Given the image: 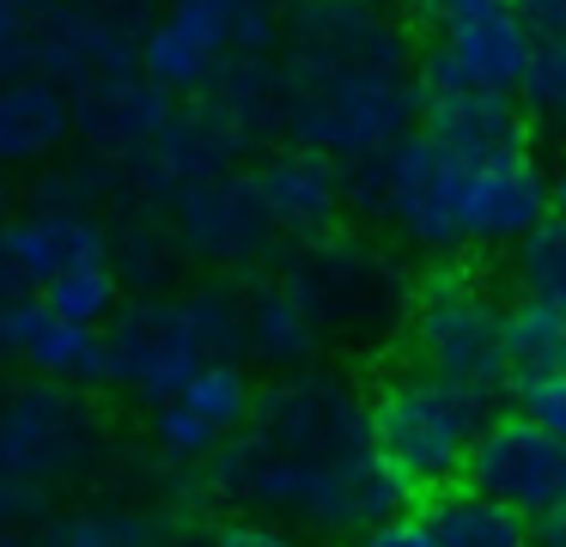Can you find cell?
<instances>
[{"label": "cell", "instance_id": "obj_14", "mask_svg": "<svg viewBox=\"0 0 566 547\" xmlns=\"http://www.w3.org/2000/svg\"><path fill=\"white\" fill-rule=\"evenodd\" d=\"M536 219H548V170L524 152L475 158L463 170V250L505 243L512 250Z\"/></svg>", "mask_w": 566, "mask_h": 547}, {"label": "cell", "instance_id": "obj_11", "mask_svg": "<svg viewBox=\"0 0 566 547\" xmlns=\"http://www.w3.org/2000/svg\"><path fill=\"white\" fill-rule=\"evenodd\" d=\"M530 43L536 36L517 24V12L505 0L463 24H444V31H432V49L415 61L420 97H439V92H505L512 97L517 73L530 61Z\"/></svg>", "mask_w": 566, "mask_h": 547}, {"label": "cell", "instance_id": "obj_34", "mask_svg": "<svg viewBox=\"0 0 566 547\" xmlns=\"http://www.w3.org/2000/svg\"><path fill=\"white\" fill-rule=\"evenodd\" d=\"M548 219H560V225H566V165L548 177Z\"/></svg>", "mask_w": 566, "mask_h": 547}, {"label": "cell", "instance_id": "obj_9", "mask_svg": "<svg viewBox=\"0 0 566 547\" xmlns=\"http://www.w3.org/2000/svg\"><path fill=\"white\" fill-rule=\"evenodd\" d=\"M98 425L92 408L62 383H38L0 401V481L7 486H38L55 474H74L92 462Z\"/></svg>", "mask_w": 566, "mask_h": 547}, {"label": "cell", "instance_id": "obj_12", "mask_svg": "<svg viewBox=\"0 0 566 547\" xmlns=\"http://www.w3.org/2000/svg\"><path fill=\"white\" fill-rule=\"evenodd\" d=\"M171 109H177V97L165 85H153L140 67H116L74 92V134L92 146L98 177H116V170H128L159 140Z\"/></svg>", "mask_w": 566, "mask_h": 547}, {"label": "cell", "instance_id": "obj_19", "mask_svg": "<svg viewBox=\"0 0 566 547\" xmlns=\"http://www.w3.org/2000/svg\"><path fill=\"white\" fill-rule=\"evenodd\" d=\"M420 523H427L432 547H536L530 517H517L512 505L475 493V486H439Z\"/></svg>", "mask_w": 566, "mask_h": 547}, {"label": "cell", "instance_id": "obj_28", "mask_svg": "<svg viewBox=\"0 0 566 547\" xmlns=\"http://www.w3.org/2000/svg\"><path fill=\"white\" fill-rule=\"evenodd\" d=\"M38 36H43V19H31V12L0 0V80L38 67Z\"/></svg>", "mask_w": 566, "mask_h": 547}, {"label": "cell", "instance_id": "obj_13", "mask_svg": "<svg viewBox=\"0 0 566 547\" xmlns=\"http://www.w3.org/2000/svg\"><path fill=\"white\" fill-rule=\"evenodd\" d=\"M171 238L177 250L201 255V262H220V267H238V262H256L262 250L274 243V225L256 201V182L250 170H220V177L196 182L171 201Z\"/></svg>", "mask_w": 566, "mask_h": 547}, {"label": "cell", "instance_id": "obj_29", "mask_svg": "<svg viewBox=\"0 0 566 547\" xmlns=\"http://www.w3.org/2000/svg\"><path fill=\"white\" fill-rule=\"evenodd\" d=\"M201 547H298V535L281 529V523H269V517L238 511V517L220 523V529H208V541H201Z\"/></svg>", "mask_w": 566, "mask_h": 547}, {"label": "cell", "instance_id": "obj_18", "mask_svg": "<svg viewBox=\"0 0 566 547\" xmlns=\"http://www.w3.org/2000/svg\"><path fill=\"white\" fill-rule=\"evenodd\" d=\"M238 328H244V347L256 353L262 365H281V371H298V365L317 359L323 328L317 316L305 311L293 286H256L250 298H238Z\"/></svg>", "mask_w": 566, "mask_h": 547}, {"label": "cell", "instance_id": "obj_17", "mask_svg": "<svg viewBox=\"0 0 566 547\" xmlns=\"http://www.w3.org/2000/svg\"><path fill=\"white\" fill-rule=\"evenodd\" d=\"M420 134L451 158H500L530 146V122L505 92H439L420 97Z\"/></svg>", "mask_w": 566, "mask_h": 547}, {"label": "cell", "instance_id": "obj_10", "mask_svg": "<svg viewBox=\"0 0 566 547\" xmlns=\"http://www.w3.org/2000/svg\"><path fill=\"white\" fill-rule=\"evenodd\" d=\"M463 486L512 505L517 517H536L566 493V444L524 413H488V425L469 444Z\"/></svg>", "mask_w": 566, "mask_h": 547}, {"label": "cell", "instance_id": "obj_7", "mask_svg": "<svg viewBox=\"0 0 566 547\" xmlns=\"http://www.w3.org/2000/svg\"><path fill=\"white\" fill-rule=\"evenodd\" d=\"M92 177L50 182L38 207L0 219V298H38L55 274L80 262H111V225L92 213Z\"/></svg>", "mask_w": 566, "mask_h": 547}, {"label": "cell", "instance_id": "obj_6", "mask_svg": "<svg viewBox=\"0 0 566 547\" xmlns=\"http://www.w3.org/2000/svg\"><path fill=\"white\" fill-rule=\"evenodd\" d=\"M408 347L415 365L469 383L481 396H505V347H500V304L481 292V280L439 267L427 286L408 298Z\"/></svg>", "mask_w": 566, "mask_h": 547}, {"label": "cell", "instance_id": "obj_2", "mask_svg": "<svg viewBox=\"0 0 566 547\" xmlns=\"http://www.w3.org/2000/svg\"><path fill=\"white\" fill-rule=\"evenodd\" d=\"M420 116L415 36L384 0H298L274 24V128L359 165Z\"/></svg>", "mask_w": 566, "mask_h": 547}, {"label": "cell", "instance_id": "obj_27", "mask_svg": "<svg viewBox=\"0 0 566 547\" xmlns=\"http://www.w3.org/2000/svg\"><path fill=\"white\" fill-rule=\"evenodd\" d=\"M153 444H159V456H171V462H208L226 438L213 432L208 420H196V413L171 396V401L153 408Z\"/></svg>", "mask_w": 566, "mask_h": 547}, {"label": "cell", "instance_id": "obj_36", "mask_svg": "<svg viewBox=\"0 0 566 547\" xmlns=\"http://www.w3.org/2000/svg\"><path fill=\"white\" fill-rule=\"evenodd\" d=\"M135 7H140V0H135Z\"/></svg>", "mask_w": 566, "mask_h": 547}, {"label": "cell", "instance_id": "obj_23", "mask_svg": "<svg viewBox=\"0 0 566 547\" xmlns=\"http://www.w3.org/2000/svg\"><path fill=\"white\" fill-rule=\"evenodd\" d=\"M512 286L524 292V298L566 304V225L560 219H536V225L512 243Z\"/></svg>", "mask_w": 566, "mask_h": 547}, {"label": "cell", "instance_id": "obj_31", "mask_svg": "<svg viewBox=\"0 0 566 547\" xmlns=\"http://www.w3.org/2000/svg\"><path fill=\"white\" fill-rule=\"evenodd\" d=\"M536 43H566V0H505Z\"/></svg>", "mask_w": 566, "mask_h": 547}, {"label": "cell", "instance_id": "obj_24", "mask_svg": "<svg viewBox=\"0 0 566 547\" xmlns=\"http://www.w3.org/2000/svg\"><path fill=\"white\" fill-rule=\"evenodd\" d=\"M38 298L50 304L55 316H67V323L98 328L104 316L123 304V280H116V262H80V267H67V274H55Z\"/></svg>", "mask_w": 566, "mask_h": 547}, {"label": "cell", "instance_id": "obj_16", "mask_svg": "<svg viewBox=\"0 0 566 547\" xmlns=\"http://www.w3.org/2000/svg\"><path fill=\"white\" fill-rule=\"evenodd\" d=\"M67 140H74V92L55 73L31 67L0 80V165L38 170L62 158Z\"/></svg>", "mask_w": 566, "mask_h": 547}, {"label": "cell", "instance_id": "obj_25", "mask_svg": "<svg viewBox=\"0 0 566 547\" xmlns=\"http://www.w3.org/2000/svg\"><path fill=\"white\" fill-rule=\"evenodd\" d=\"M512 104L524 109V122L566 134V43H530V61L512 85Z\"/></svg>", "mask_w": 566, "mask_h": 547}, {"label": "cell", "instance_id": "obj_35", "mask_svg": "<svg viewBox=\"0 0 566 547\" xmlns=\"http://www.w3.org/2000/svg\"><path fill=\"white\" fill-rule=\"evenodd\" d=\"M0 219H7V213H0Z\"/></svg>", "mask_w": 566, "mask_h": 547}, {"label": "cell", "instance_id": "obj_26", "mask_svg": "<svg viewBox=\"0 0 566 547\" xmlns=\"http://www.w3.org/2000/svg\"><path fill=\"white\" fill-rule=\"evenodd\" d=\"M505 396H512V413L536 420L548 438L566 444V365H548V371H512L505 377Z\"/></svg>", "mask_w": 566, "mask_h": 547}, {"label": "cell", "instance_id": "obj_30", "mask_svg": "<svg viewBox=\"0 0 566 547\" xmlns=\"http://www.w3.org/2000/svg\"><path fill=\"white\" fill-rule=\"evenodd\" d=\"M354 547H432V535L415 511H390V517H378L371 529H359Z\"/></svg>", "mask_w": 566, "mask_h": 547}, {"label": "cell", "instance_id": "obj_5", "mask_svg": "<svg viewBox=\"0 0 566 547\" xmlns=\"http://www.w3.org/2000/svg\"><path fill=\"white\" fill-rule=\"evenodd\" d=\"M274 0H165L135 36V67L171 97H201L226 67L274 49Z\"/></svg>", "mask_w": 566, "mask_h": 547}, {"label": "cell", "instance_id": "obj_15", "mask_svg": "<svg viewBox=\"0 0 566 547\" xmlns=\"http://www.w3.org/2000/svg\"><path fill=\"white\" fill-rule=\"evenodd\" d=\"M250 182H256V201H262V213H269L274 238L311 243V238H323L347 207L342 165L311 152V146H281V152H269L250 170Z\"/></svg>", "mask_w": 566, "mask_h": 547}, {"label": "cell", "instance_id": "obj_21", "mask_svg": "<svg viewBox=\"0 0 566 547\" xmlns=\"http://www.w3.org/2000/svg\"><path fill=\"white\" fill-rule=\"evenodd\" d=\"M165 523L123 505H80L43 523L38 547H159Z\"/></svg>", "mask_w": 566, "mask_h": 547}, {"label": "cell", "instance_id": "obj_3", "mask_svg": "<svg viewBox=\"0 0 566 547\" xmlns=\"http://www.w3.org/2000/svg\"><path fill=\"white\" fill-rule=\"evenodd\" d=\"M104 323L111 328H98V377H111L116 389L153 401V408L171 401L201 359H226L232 347H244L238 298L226 286H196L184 298L147 292L135 304H116Z\"/></svg>", "mask_w": 566, "mask_h": 547}, {"label": "cell", "instance_id": "obj_1", "mask_svg": "<svg viewBox=\"0 0 566 547\" xmlns=\"http://www.w3.org/2000/svg\"><path fill=\"white\" fill-rule=\"evenodd\" d=\"M213 486L250 517L317 541H347L408 498L371 444L359 389L329 371H293L256 389L238 438L213 450Z\"/></svg>", "mask_w": 566, "mask_h": 547}, {"label": "cell", "instance_id": "obj_22", "mask_svg": "<svg viewBox=\"0 0 566 547\" xmlns=\"http://www.w3.org/2000/svg\"><path fill=\"white\" fill-rule=\"evenodd\" d=\"M177 401H184L196 420H208L213 432H238L250 413V401H256V389H250L244 365L238 359H201L196 371L184 377V389H177Z\"/></svg>", "mask_w": 566, "mask_h": 547}, {"label": "cell", "instance_id": "obj_32", "mask_svg": "<svg viewBox=\"0 0 566 547\" xmlns=\"http://www.w3.org/2000/svg\"><path fill=\"white\" fill-rule=\"evenodd\" d=\"M488 7H500V0H415V19H427L432 31H444V24H463Z\"/></svg>", "mask_w": 566, "mask_h": 547}, {"label": "cell", "instance_id": "obj_8", "mask_svg": "<svg viewBox=\"0 0 566 547\" xmlns=\"http://www.w3.org/2000/svg\"><path fill=\"white\" fill-rule=\"evenodd\" d=\"M286 286L305 298V311L317 316V328H366V323H390L408 304V280L378 243L366 238H311L305 255L293 262Z\"/></svg>", "mask_w": 566, "mask_h": 547}, {"label": "cell", "instance_id": "obj_20", "mask_svg": "<svg viewBox=\"0 0 566 547\" xmlns=\"http://www.w3.org/2000/svg\"><path fill=\"white\" fill-rule=\"evenodd\" d=\"M500 347H505V365H512V371L566 365V304L524 298V292H517L500 311Z\"/></svg>", "mask_w": 566, "mask_h": 547}, {"label": "cell", "instance_id": "obj_4", "mask_svg": "<svg viewBox=\"0 0 566 547\" xmlns=\"http://www.w3.org/2000/svg\"><path fill=\"white\" fill-rule=\"evenodd\" d=\"M488 413H493V396L451 383L427 365L390 371L384 389L366 401L371 444H378V456L390 462V474L408 493H439V486L463 481L469 444L488 425Z\"/></svg>", "mask_w": 566, "mask_h": 547}, {"label": "cell", "instance_id": "obj_33", "mask_svg": "<svg viewBox=\"0 0 566 547\" xmlns=\"http://www.w3.org/2000/svg\"><path fill=\"white\" fill-rule=\"evenodd\" d=\"M530 541H536V547H566V493L554 498L548 511L530 517Z\"/></svg>", "mask_w": 566, "mask_h": 547}]
</instances>
